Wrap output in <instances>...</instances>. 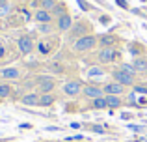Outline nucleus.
<instances>
[{
  "mask_svg": "<svg viewBox=\"0 0 147 142\" xmlns=\"http://www.w3.org/2000/svg\"><path fill=\"white\" fill-rule=\"evenodd\" d=\"M90 109H91V110H104V109H108V107H106V99H104V97L91 99V103H90Z\"/></svg>",
  "mask_w": 147,
  "mask_h": 142,
  "instance_id": "6ab92c4d",
  "label": "nucleus"
},
{
  "mask_svg": "<svg viewBox=\"0 0 147 142\" xmlns=\"http://www.w3.org/2000/svg\"><path fill=\"white\" fill-rule=\"evenodd\" d=\"M2 4H7V0H0V6H2Z\"/></svg>",
  "mask_w": 147,
  "mask_h": 142,
  "instance_id": "2f4dec72",
  "label": "nucleus"
},
{
  "mask_svg": "<svg viewBox=\"0 0 147 142\" xmlns=\"http://www.w3.org/2000/svg\"><path fill=\"white\" fill-rule=\"evenodd\" d=\"M115 4H117V6H121L123 10H129V4H127V0H115Z\"/></svg>",
  "mask_w": 147,
  "mask_h": 142,
  "instance_id": "c756f323",
  "label": "nucleus"
},
{
  "mask_svg": "<svg viewBox=\"0 0 147 142\" xmlns=\"http://www.w3.org/2000/svg\"><path fill=\"white\" fill-rule=\"evenodd\" d=\"M102 90H104V95H125V92H127V88L125 86H121L119 82H115V80H112V82H106L102 86Z\"/></svg>",
  "mask_w": 147,
  "mask_h": 142,
  "instance_id": "9d476101",
  "label": "nucleus"
},
{
  "mask_svg": "<svg viewBox=\"0 0 147 142\" xmlns=\"http://www.w3.org/2000/svg\"><path fill=\"white\" fill-rule=\"evenodd\" d=\"M56 88V79L49 75H39L37 77V92L39 94H52Z\"/></svg>",
  "mask_w": 147,
  "mask_h": 142,
  "instance_id": "423d86ee",
  "label": "nucleus"
},
{
  "mask_svg": "<svg viewBox=\"0 0 147 142\" xmlns=\"http://www.w3.org/2000/svg\"><path fill=\"white\" fill-rule=\"evenodd\" d=\"M119 58H121V51H119L117 47H102V49H99V52H97V62L104 64V66L117 62Z\"/></svg>",
  "mask_w": 147,
  "mask_h": 142,
  "instance_id": "7ed1b4c3",
  "label": "nucleus"
},
{
  "mask_svg": "<svg viewBox=\"0 0 147 142\" xmlns=\"http://www.w3.org/2000/svg\"><path fill=\"white\" fill-rule=\"evenodd\" d=\"M88 129H90V131H93V133H99V135H102V133H104V127H102V125H99V124L88 125Z\"/></svg>",
  "mask_w": 147,
  "mask_h": 142,
  "instance_id": "cd10ccee",
  "label": "nucleus"
},
{
  "mask_svg": "<svg viewBox=\"0 0 147 142\" xmlns=\"http://www.w3.org/2000/svg\"><path fill=\"white\" fill-rule=\"evenodd\" d=\"M32 17H34V21H36L37 24H45V22H52L54 21V15L50 13V11H47V10H41V7L34 11Z\"/></svg>",
  "mask_w": 147,
  "mask_h": 142,
  "instance_id": "f8f14e48",
  "label": "nucleus"
},
{
  "mask_svg": "<svg viewBox=\"0 0 147 142\" xmlns=\"http://www.w3.org/2000/svg\"><path fill=\"white\" fill-rule=\"evenodd\" d=\"M50 13L54 15V19H58V17H61V15L69 13V11H67V7H65V4H63V2H60V4H58V6L52 10V11H50Z\"/></svg>",
  "mask_w": 147,
  "mask_h": 142,
  "instance_id": "b1692460",
  "label": "nucleus"
},
{
  "mask_svg": "<svg viewBox=\"0 0 147 142\" xmlns=\"http://www.w3.org/2000/svg\"><path fill=\"white\" fill-rule=\"evenodd\" d=\"M145 77H147V73H145Z\"/></svg>",
  "mask_w": 147,
  "mask_h": 142,
  "instance_id": "72a5a7b5",
  "label": "nucleus"
},
{
  "mask_svg": "<svg viewBox=\"0 0 147 142\" xmlns=\"http://www.w3.org/2000/svg\"><path fill=\"white\" fill-rule=\"evenodd\" d=\"M82 90H84V82L78 80V79H71L61 86V92H63V95H67V97H78V95L82 94Z\"/></svg>",
  "mask_w": 147,
  "mask_h": 142,
  "instance_id": "20e7f679",
  "label": "nucleus"
},
{
  "mask_svg": "<svg viewBox=\"0 0 147 142\" xmlns=\"http://www.w3.org/2000/svg\"><path fill=\"white\" fill-rule=\"evenodd\" d=\"M76 2L80 4V7H82L84 11H90V10H91V6H90V4H86V2H84V0H76Z\"/></svg>",
  "mask_w": 147,
  "mask_h": 142,
  "instance_id": "c85d7f7f",
  "label": "nucleus"
},
{
  "mask_svg": "<svg viewBox=\"0 0 147 142\" xmlns=\"http://www.w3.org/2000/svg\"><path fill=\"white\" fill-rule=\"evenodd\" d=\"M106 99V107L108 109H119L123 105V97L121 95H104Z\"/></svg>",
  "mask_w": 147,
  "mask_h": 142,
  "instance_id": "dca6fc26",
  "label": "nucleus"
},
{
  "mask_svg": "<svg viewBox=\"0 0 147 142\" xmlns=\"http://www.w3.org/2000/svg\"><path fill=\"white\" fill-rule=\"evenodd\" d=\"M54 103H56V95L54 94H41L37 107H52Z\"/></svg>",
  "mask_w": 147,
  "mask_h": 142,
  "instance_id": "f3484780",
  "label": "nucleus"
},
{
  "mask_svg": "<svg viewBox=\"0 0 147 142\" xmlns=\"http://www.w3.org/2000/svg\"><path fill=\"white\" fill-rule=\"evenodd\" d=\"M47 142H54V140H47Z\"/></svg>",
  "mask_w": 147,
  "mask_h": 142,
  "instance_id": "473e14b6",
  "label": "nucleus"
},
{
  "mask_svg": "<svg viewBox=\"0 0 147 142\" xmlns=\"http://www.w3.org/2000/svg\"><path fill=\"white\" fill-rule=\"evenodd\" d=\"M95 47H99V36H95V34L84 36V37H80V39H76V41L71 43V49L75 52H90V51H93Z\"/></svg>",
  "mask_w": 147,
  "mask_h": 142,
  "instance_id": "f03ea898",
  "label": "nucleus"
},
{
  "mask_svg": "<svg viewBox=\"0 0 147 142\" xmlns=\"http://www.w3.org/2000/svg\"><path fill=\"white\" fill-rule=\"evenodd\" d=\"M73 24H75V21H73L71 13H65V15H61V17L56 19V30L58 32H65L67 34L69 30L73 28Z\"/></svg>",
  "mask_w": 147,
  "mask_h": 142,
  "instance_id": "1a4fd4ad",
  "label": "nucleus"
},
{
  "mask_svg": "<svg viewBox=\"0 0 147 142\" xmlns=\"http://www.w3.org/2000/svg\"><path fill=\"white\" fill-rule=\"evenodd\" d=\"M37 30H39L41 34H45V36H49V34H52L54 30H56V24H52V22H45V24H37Z\"/></svg>",
  "mask_w": 147,
  "mask_h": 142,
  "instance_id": "4be33fe9",
  "label": "nucleus"
},
{
  "mask_svg": "<svg viewBox=\"0 0 147 142\" xmlns=\"http://www.w3.org/2000/svg\"><path fill=\"white\" fill-rule=\"evenodd\" d=\"M37 52H39V54H50V52H52V49H50V41H49V37L47 39H41L39 43H37Z\"/></svg>",
  "mask_w": 147,
  "mask_h": 142,
  "instance_id": "a211bd4d",
  "label": "nucleus"
},
{
  "mask_svg": "<svg viewBox=\"0 0 147 142\" xmlns=\"http://www.w3.org/2000/svg\"><path fill=\"white\" fill-rule=\"evenodd\" d=\"M82 95L91 101V99H97V97H104V90H102V86H99V84H84Z\"/></svg>",
  "mask_w": 147,
  "mask_h": 142,
  "instance_id": "6e6552de",
  "label": "nucleus"
},
{
  "mask_svg": "<svg viewBox=\"0 0 147 142\" xmlns=\"http://www.w3.org/2000/svg\"><path fill=\"white\" fill-rule=\"evenodd\" d=\"M47 67H49V69H50V71H54V73H58V75H63V71H65V69H63V66H61V64H60V62H50V64H49V66H47Z\"/></svg>",
  "mask_w": 147,
  "mask_h": 142,
  "instance_id": "393cba45",
  "label": "nucleus"
},
{
  "mask_svg": "<svg viewBox=\"0 0 147 142\" xmlns=\"http://www.w3.org/2000/svg\"><path fill=\"white\" fill-rule=\"evenodd\" d=\"M37 4H39V7L41 10H47V11H52L54 7L58 6V0H37Z\"/></svg>",
  "mask_w": 147,
  "mask_h": 142,
  "instance_id": "aec40b11",
  "label": "nucleus"
},
{
  "mask_svg": "<svg viewBox=\"0 0 147 142\" xmlns=\"http://www.w3.org/2000/svg\"><path fill=\"white\" fill-rule=\"evenodd\" d=\"M119 41L121 39H119L115 34H102V36H99V49H102V47H117Z\"/></svg>",
  "mask_w": 147,
  "mask_h": 142,
  "instance_id": "9b49d317",
  "label": "nucleus"
},
{
  "mask_svg": "<svg viewBox=\"0 0 147 142\" xmlns=\"http://www.w3.org/2000/svg\"><path fill=\"white\" fill-rule=\"evenodd\" d=\"M11 94H13V88H11L7 82H0V101L6 99V97H9Z\"/></svg>",
  "mask_w": 147,
  "mask_h": 142,
  "instance_id": "412c9836",
  "label": "nucleus"
},
{
  "mask_svg": "<svg viewBox=\"0 0 147 142\" xmlns=\"http://www.w3.org/2000/svg\"><path fill=\"white\" fill-rule=\"evenodd\" d=\"M102 69H100V67H90V69H88V77H100L102 75Z\"/></svg>",
  "mask_w": 147,
  "mask_h": 142,
  "instance_id": "bb28decb",
  "label": "nucleus"
},
{
  "mask_svg": "<svg viewBox=\"0 0 147 142\" xmlns=\"http://www.w3.org/2000/svg\"><path fill=\"white\" fill-rule=\"evenodd\" d=\"M132 66L138 73H147V56H138V58L132 60Z\"/></svg>",
  "mask_w": 147,
  "mask_h": 142,
  "instance_id": "2eb2a0df",
  "label": "nucleus"
},
{
  "mask_svg": "<svg viewBox=\"0 0 147 142\" xmlns=\"http://www.w3.org/2000/svg\"><path fill=\"white\" fill-rule=\"evenodd\" d=\"M90 34H93V26H91L90 21H86V19H80V21H75V24H73V28L67 32V41H76L80 39V37L84 36H90Z\"/></svg>",
  "mask_w": 147,
  "mask_h": 142,
  "instance_id": "f257e3e1",
  "label": "nucleus"
},
{
  "mask_svg": "<svg viewBox=\"0 0 147 142\" xmlns=\"http://www.w3.org/2000/svg\"><path fill=\"white\" fill-rule=\"evenodd\" d=\"M119 69L121 71H125V73H129V75H132V77H136V69H134V66H132V62H119Z\"/></svg>",
  "mask_w": 147,
  "mask_h": 142,
  "instance_id": "5701e85b",
  "label": "nucleus"
},
{
  "mask_svg": "<svg viewBox=\"0 0 147 142\" xmlns=\"http://www.w3.org/2000/svg\"><path fill=\"white\" fill-rule=\"evenodd\" d=\"M132 131H145V127H140V125H132Z\"/></svg>",
  "mask_w": 147,
  "mask_h": 142,
  "instance_id": "7c9ffc66",
  "label": "nucleus"
},
{
  "mask_svg": "<svg viewBox=\"0 0 147 142\" xmlns=\"http://www.w3.org/2000/svg\"><path fill=\"white\" fill-rule=\"evenodd\" d=\"M11 15V4L7 2V4H2L0 6V19H6V17H9Z\"/></svg>",
  "mask_w": 147,
  "mask_h": 142,
  "instance_id": "a878e982",
  "label": "nucleus"
},
{
  "mask_svg": "<svg viewBox=\"0 0 147 142\" xmlns=\"http://www.w3.org/2000/svg\"><path fill=\"white\" fill-rule=\"evenodd\" d=\"M39 92H28V94H24L21 97V103L26 107H37V103H39Z\"/></svg>",
  "mask_w": 147,
  "mask_h": 142,
  "instance_id": "4468645a",
  "label": "nucleus"
},
{
  "mask_svg": "<svg viewBox=\"0 0 147 142\" xmlns=\"http://www.w3.org/2000/svg\"><path fill=\"white\" fill-rule=\"evenodd\" d=\"M0 79L2 80H19L21 79V69L19 67H4V69H0Z\"/></svg>",
  "mask_w": 147,
  "mask_h": 142,
  "instance_id": "ddd939ff",
  "label": "nucleus"
},
{
  "mask_svg": "<svg viewBox=\"0 0 147 142\" xmlns=\"http://www.w3.org/2000/svg\"><path fill=\"white\" fill-rule=\"evenodd\" d=\"M17 49L21 54H32L34 49H36V41H34V37L30 36V34H22V36H19L17 39Z\"/></svg>",
  "mask_w": 147,
  "mask_h": 142,
  "instance_id": "39448f33",
  "label": "nucleus"
},
{
  "mask_svg": "<svg viewBox=\"0 0 147 142\" xmlns=\"http://www.w3.org/2000/svg\"><path fill=\"white\" fill-rule=\"evenodd\" d=\"M112 75V80H115V82H119L121 86H134V77L132 75H129V73H125V71H121L117 67V69H114L110 73Z\"/></svg>",
  "mask_w": 147,
  "mask_h": 142,
  "instance_id": "0eeeda50",
  "label": "nucleus"
}]
</instances>
